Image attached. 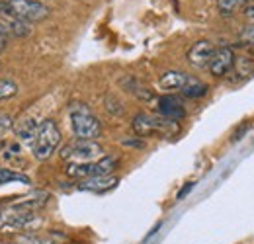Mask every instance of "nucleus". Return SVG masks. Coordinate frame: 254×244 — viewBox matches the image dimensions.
Instances as JSON below:
<instances>
[{
    "mask_svg": "<svg viewBox=\"0 0 254 244\" xmlns=\"http://www.w3.org/2000/svg\"><path fill=\"white\" fill-rule=\"evenodd\" d=\"M157 108H159L160 118L168 120V122L178 123L180 120L186 118V108L182 106V102L176 96H162L157 100Z\"/></svg>",
    "mask_w": 254,
    "mask_h": 244,
    "instance_id": "nucleus-10",
    "label": "nucleus"
},
{
    "mask_svg": "<svg viewBox=\"0 0 254 244\" xmlns=\"http://www.w3.org/2000/svg\"><path fill=\"white\" fill-rule=\"evenodd\" d=\"M12 127H14L12 118H10L8 114H0V137H2V135H6Z\"/></svg>",
    "mask_w": 254,
    "mask_h": 244,
    "instance_id": "nucleus-24",
    "label": "nucleus"
},
{
    "mask_svg": "<svg viewBox=\"0 0 254 244\" xmlns=\"http://www.w3.org/2000/svg\"><path fill=\"white\" fill-rule=\"evenodd\" d=\"M249 127H251V123H249V122H245V123H243V125H241V127H239V129H237V131L233 133V137H231V141H239V139H243V137H245V133L249 131Z\"/></svg>",
    "mask_w": 254,
    "mask_h": 244,
    "instance_id": "nucleus-26",
    "label": "nucleus"
},
{
    "mask_svg": "<svg viewBox=\"0 0 254 244\" xmlns=\"http://www.w3.org/2000/svg\"><path fill=\"white\" fill-rule=\"evenodd\" d=\"M16 94H18V84L14 80H8V78H2L0 80V102L12 98Z\"/></svg>",
    "mask_w": 254,
    "mask_h": 244,
    "instance_id": "nucleus-22",
    "label": "nucleus"
},
{
    "mask_svg": "<svg viewBox=\"0 0 254 244\" xmlns=\"http://www.w3.org/2000/svg\"><path fill=\"white\" fill-rule=\"evenodd\" d=\"M249 4V0H217V10L221 12L223 16H231L237 10L245 8Z\"/></svg>",
    "mask_w": 254,
    "mask_h": 244,
    "instance_id": "nucleus-20",
    "label": "nucleus"
},
{
    "mask_svg": "<svg viewBox=\"0 0 254 244\" xmlns=\"http://www.w3.org/2000/svg\"><path fill=\"white\" fill-rule=\"evenodd\" d=\"M193 185H195V182L184 183V185H182V189L176 193V199H184V197H186V195H188V193L191 191V187H193Z\"/></svg>",
    "mask_w": 254,
    "mask_h": 244,
    "instance_id": "nucleus-27",
    "label": "nucleus"
},
{
    "mask_svg": "<svg viewBox=\"0 0 254 244\" xmlns=\"http://www.w3.org/2000/svg\"><path fill=\"white\" fill-rule=\"evenodd\" d=\"M209 90V86L205 84V82H201L199 78H195V76H190V80L186 82V86L182 88V96H186V98H191V100H197V98H201V96H205Z\"/></svg>",
    "mask_w": 254,
    "mask_h": 244,
    "instance_id": "nucleus-16",
    "label": "nucleus"
},
{
    "mask_svg": "<svg viewBox=\"0 0 254 244\" xmlns=\"http://www.w3.org/2000/svg\"><path fill=\"white\" fill-rule=\"evenodd\" d=\"M66 237L61 233H30L18 239V244H61Z\"/></svg>",
    "mask_w": 254,
    "mask_h": 244,
    "instance_id": "nucleus-14",
    "label": "nucleus"
},
{
    "mask_svg": "<svg viewBox=\"0 0 254 244\" xmlns=\"http://www.w3.org/2000/svg\"><path fill=\"white\" fill-rule=\"evenodd\" d=\"M120 160L116 156H102L94 162H84V164H66L64 174L74 178V180H86L96 176H110L118 168Z\"/></svg>",
    "mask_w": 254,
    "mask_h": 244,
    "instance_id": "nucleus-6",
    "label": "nucleus"
},
{
    "mask_svg": "<svg viewBox=\"0 0 254 244\" xmlns=\"http://www.w3.org/2000/svg\"><path fill=\"white\" fill-rule=\"evenodd\" d=\"M59 145H61V129H59V125L53 120H43L37 125L33 143L30 145L33 156L37 160H47V158H51L55 154Z\"/></svg>",
    "mask_w": 254,
    "mask_h": 244,
    "instance_id": "nucleus-3",
    "label": "nucleus"
},
{
    "mask_svg": "<svg viewBox=\"0 0 254 244\" xmlns=\"http://www.w3.org/2000/svg\"><path fill=\"white\" fill-rule=\"evenodd\" d=\"M8 35H6V31H4V28L0 26V51H4L6 49V45H8Z\"/></svg>",
    "mask_w": 254,
    "mask_h": 244,
    "instance_id": "nucleus-28",
    "label": "nucleus"
},
{
    "mask_svg": "<svg viewBox=\"0 0 254 244\" xmlns=\"http://www.w3.org/2000/svg\"><path fill=\"white\" fill-rule=\"evenodd\" d=\"M235 51L231 47H219L213 51V57L207 64V70L211 76L215 78H223L227 76L231 70H233V64H235Z\"/></svg>",
    "mask_w": 254,
    "mask_h": 244,
    "instance_id": "nucleus-8",
    "label": "nucleus"
},
{
    "mask_svg": "<svg viewBox=\"0 0 254 244\" xmlns=\"http://www.w3.org/2000/svg\"><path fill=\"white\" fill-rule=\"evenodd\" d=\"M213 43L207 41V39H199L195 41L188 51V62H190L193 68H207V64L213 57Z\"/></svg>",
    "mask_w": 254,
    "mask_h": 244,
    "instance_id": "nucleus-9",
    "label": "nucleus"
},
{
    "mask_svg": "<svg viewBox=\"0 0 254 244\" xmlns=\"http://www.w3.org/2000/svg\"><path fill=\"white\" fill-rule=\"evenodd\" d=\"M68 118H70V127L76 139L96 141L102 135V123L86 104L72 102L68 106Z\"/></svg>",
    "mask_w": 254,
    "mask_h": 244,
    "instance_id": "nucleus-2",
    "label": "nucleus"
},
{
    "mask_svg": "<svg viewBox=\"0 0 254 244\" xmlns=\"http://www.w3.org/2000/svg\"><path fill=\"white\" fill-rule=\"evenodd\" d=\"M239 39L245 43V45H254V24L247 26L245 30L239 33Z\"/></svg>",
    "mask_w": 254,
    "mask_h": 244,
    "instance_id": "nucleus-23",
    "label": "nucleus"
},
{
    "mask_svg": "<svg viewBox=\"0 0 254 244\" xmlns=\"http://www.w3.org/2000/svg\"><path fill=\"white\" fill-rule=\"evenodd\" d=\"M0 26L4 28L8 37H26V35H30V31H32L30 24H26V22L14 18L12 14L4 12L2 8H0Z\"/></svg>",
    "mask_w": 254,
    "mask_h": 244,
    "instance_id": "nucleus-12",
    "label": "nucleus"
},
{
    "mask_svg": "<svg viewBox=\"0 0 254 244\" xmlns=\"http://www.w3.org/2000/svg\"><path fill=\"white\" fill-rule=\"evenodd\" d=\"M2 183H30V178L24 172H18V170L2 168L0 166V185Z\"/></svg>",
    "mask_w": 254,
    "mask_h": 244,
    "instance_id": "nucleus-18",
    "label": "nucleus"
},
{
    "mask_svg": "<svg viewBox=\"0 0 254 244\" xmlns=\"http://www.w3.org/2000/svg\"><path fill=\"white\" fill-rule=\"evenodd\" d=\"M108 102H112V104H106V108H108L112 114H120V116L124 114V108H122V106H120V102H116L112 96H108Z\"/></svg>",
    "mask_w": 254,
    "mask_h": 244,
    "instance_id": "nucleus-25",
    "label": "nucleus"
},
{
    "mask_svg": "<svg viewBox=\"0 0 254 244\" xmlns=\"http://www.w3.org/2000/svg\"><path fill=\"white\" fill-rule=\"evenodd\" d=\"M235 72L241 76V78H247L254 72V61L247 59V57H241V59H235V64H233Z\"/></svg>",
    "mask_w": 254,
    "mask_h": 244,
    "instance_id": "nucleus-21",
    "label": "nucleus"
},
{
    "mask_svg": "<svg viewBox=\"0 0 254 244\" xmlns=\"http://www.w3.org/2000/svg\"><path fill=\"white\" fill-rule=\"evenodd\" d=\"M160 225H162V223H157V225H155V227H153V231H151V233H149V235H147V237H145V243H147V241H149V239H151V237H155V235H157V233H159Z\"/></svg>",
    "mask_w": 254,
    "mask_h": 244,
    "instance_id": "nucleus-31",
    "label": "nucleus"
},
{
    "mask_svg": "<svg viewBox=\"0 0 254 244\" xmlns=\"http://www.w3.org/2000/svg\"><path fill=\"white\" fill-rule=\"evenodd\" d=\"M245 16H247V20L251 22V24H254V6H245Z\"/></svg>",
    "mask_w": 254,
    "mask_h": 244,
    "instance_id": "nucleus-29",
    "label": "nucleus"
},
{
    "mask_svg": "<svg viewBox=\"0 0 254 244\" xmlns=\"http://www.w3.org/2000/svg\"><path fill=\"white\" fill-rule=\"evenodd\" d=\"M188 80H190V74L182 70H166L159 78V86L164 92H180Z\"/></svg>",
    "mask_w": 254,
    "mask_h": 244,
    "instance_id": "nucleus-13",
    "label": "nucleus"
},
{
    "mask_svg": "<svg viewBox=\"0 0 254 244\" xmlns=\"http://www.w3.org/2000/svg\"><path fill=\"white\" fill-rule=\"evenodd\" d=\"M124 145H127V147H139V149H143V147H145V143H143V141H124Z\"/></svg>",
    "mask_w": 254,
    "mask_h": 244,
    "instance_id": "nucleus-30",
    "label": "nucleus"
},
{
    "mask_svg": "<svg viewBox=\"0 0 254 244\" xmlns=\"http://www.w3.org/2000/svg\"><path fill=\"white\" fill-rule=\"evenodd\" d=\"M0 8L26 24L43 22L51 16L49 6L39 0H0Z\"/></svg>",
    "mask_w": 254,
    "mask_h": 244,
    "instance_id": "nucleus-4",
    "label": "nucleus"
},
{
    "mask_svg": "<svg viewBox=\"0 0 254 244\" xmlns=\"http://www.w3.org/2000/svg\"><path fill=\"white\" fill-rule=\"evenodd\" d=\"M37 125H39V122H35V120H24V122L16 127V135H18V139L24 141V143H30V145H32L33 137H35V131H37Z\"/></svg>",
    "mask_w": 254,
    "mask_h": 244,
    "instance_id": "nucleus-17",
    "label": "nucleus"
},
{
    "mask_svg": "<svg viewBox=\"0 0 254 244\" xmlns=\"http://www.w3.org/2000/svg\"><path fill=\"white\" fill-rule=\"evenodd\" d=\"M120 183V178L116 176H96V178H86L76 183V189L80 191H90V193H108L112 189H116Z\"/></svg>",
    "mask_w": 254,
    "mask_h": 244,
    "instance_id": "nucleus-11",
    "label": "nucleus"
},
{
    "mask_svg": "<svg viewBox=\"0 0 254 244\" xmlns=\"http://www.w3.org/2000/svg\"><path fill=\"white\" fill-rule=\"evenodd\" d=\"M122 86L126 88L129 94H133L135 98H139V100H145V102H149V100H153V92L149 90L143 82H139L137 78H133V76H127L122 80Z\"/></svg>",
    "mask_w": 254,
    "mask_h": 244,
    "instance_id": "nucleus-15",
    "label": "nucleus"
},
{
    "mask_svg": "<svg viewBox=\"0 0 254 244\" xmlns=\"http://www.w3.org/2000/svg\"><path fill=\"white\" fill-rule=\"evenodd\" d=\"M2 158H4L8 164L18 166V168L24 164V156H22V151H20L18 145H8V147L2 151Z\"/></svg>",
    "mask_w": 254,
    "mask_h": 244,
    "instance_id": "nucleus-19",
    "label": "nucleus"
},
{
    "mask_svg": "<svg viewBox=\"0 0 254 244\" xmlns=\"http://www.w3.org/2000/svg\"><path fill=\"white\" fill-rule=\"evenodd\" d=\"M131 129L137 137H153V135H176L178 123L168 122L164 118L149 116V114H137L131 122Z\"/></svg>",
    "mask_w": 254,
    "mask_h": 244,
    "instance_id": "nucleus-7",
    "label": "nucleus"
},
{
    "mask_svg": "<svg viewBox=\"0 0 254 244\" xmlns=\"http://www.w3.org/2000/svg\"><path fill=\"white\" fill-rule=\"evenodd\" d=\"M61 158L66 164H84V162H94L100 160L104 154V147L98 145L96 141H86V139H74L68 141L63 149L59 151Z\"/></svg>",
    "mask_w": 254,
    "mask_h": 244,
    "instance_id": "nucleus-5",
    "label": "nucleus"
},
{
    "mask_svg": "<svg viewBox=\"0 0 254 244\" xmlns=\"http://www.w3.org/2000/svg\"><path fill=\"white\" fill-rule=\"evenodd\" d=\"M49 193L41 191L26 201H16L0 211V231H30L37 223L39 209L47 203Z\"/></svg>",
    "mask_w": 254,
    "mask_h": 244,
    "instance_id": "nucleus-1",
    "label": "nucleus"
}]
</instances>
